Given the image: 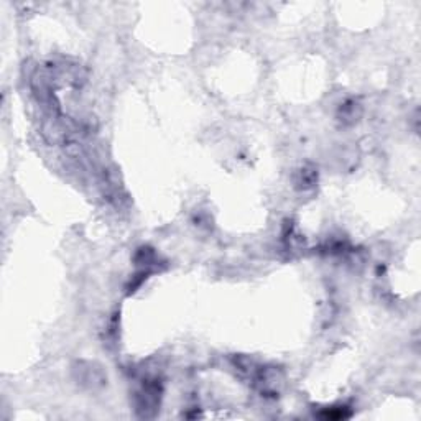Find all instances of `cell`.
<instances>
[{
    "mask_svg": "<svg viewBox=\"0 0 421 421\" xmlns=\"http://www.w3.org/2000/svg\"><path fill=\"white\" fill-rule=\"evenodd\" d=\"M316 180H318V173L314 170H301L300 171V180L296 181V184H300L301 189H308L311 186H314Z\"/></svg>",
    "mask_w": 421,
    "mask_h": 421,
    "instance_id": "obj_1",
    "label": "cell"
},
{
    "mask_svg": "<svg viewBox=\"0 0 421 421\" xmlns=\"http://www.w3.org/2000/svg\"><path fill=\"white\" fill-rule=\"evenodd\" d=\"M341 116H342V120L344 122H354L357 120L359 117V112H357V104L356 102H346L341 107Z\"/></svg>",
    "mask_w": 421,
    "mask_h": 421,
    "instance_id": "obj_2",
    "label": "cell"
}]
</instances>
